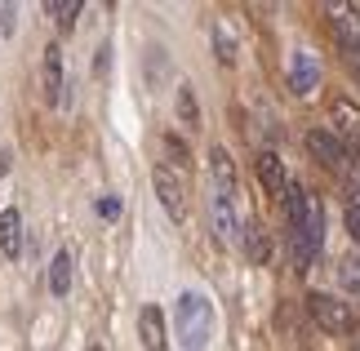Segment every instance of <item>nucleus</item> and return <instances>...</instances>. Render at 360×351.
<instances>
[{
	"label": "nucleus",
	"instance_id": "1",
	"mask_svg": "<svg viewBox=\"0 0 360 351\" xmlns=\"http://www.w3.org/2000/svg\"><path fill=\"white\" fill-rule=\"evenodd\" d=\"M285 214H289V254H294V267L307 272L316 262V254H321V245H325V205H321V196H311L298 182H289Z\"/></svg>",
	"mask_w": 360,
	"mask_h": 351
},
{
	"label": "nucleus",
	"instance_id": "2",
	"mask_svg": "<svg viewBox=\"0 0 360 351\" xmlns=\"http://www.w3.org/2000/svg\"><path fill=\"white\" fill-rule=\"evenodd\" d=\"M174 325H178V347L183 351H205L214 338V302L205 293H183L178 298V312H174Z\"/></svg>",
	"mask_w": 360,
	"mask_h": 351
},
{
	"label": "nucleus",
	"instance_id": "3",
	"mask_svg": "<svg viewBox=\"0 0 360 351\" xmlns=\"http://www.w3.org/2000/svg\"><path fill=\"white\" fill-rule=\"evenodd\" d=\"M151 182H156V196H160L165 214L174 222H187V178H183V170H174V165L165 160V165L151 170Z\"/></svg>",
	"mask_w": 360,
	"mask_h": 351
},
{
	"label": "nucleus",
	"instance_id": "4",
	"mask_svg": "<svg viewBox=\"0 0 360 351\" xmlns=\"http://www.w3.org/2000/svg\"><path fill=\"white\" fill-rule=\"evenodd\" d=\"M307 312H311V320H316V325H321L325 333H352V329H356L352 307H347V302H338L334 293L311 289V293H307Z\"/></svg>",
	"mask_w": 360,
	"mask_h": 351
},
{
	"label": "nucleus",
	"instance_id": "5",
	"mask_svg": "<svg viewBox=\"0 0 360 351\" xmlns=\"http://www.w3.org/2000/svg\"><path fill=\"white\" fill-rule=\"evenodd\" d=\"M289 89L298 98H311L321 89V58L311 49H294L289 53Z\"/></svg>",
	"mask_w": 360,
	"mask_h": 351
},
{
	"label": "nucleus",
	"instance_id": "6",
	"mask_svg": "<svg viewBox=\"0 0 360 351\" xmlns=\"http://www.w3.org/2000/svg\"><path fill=\"white\" fill-rule=\"evenodd\" d=\"M307 151H311V160L329 165V170H347V147L338 143L334 129H307Z\"/></svg>",
	"mask_w": 360,
	"mask_h": 351
},
{
	"label": "nucleus",
	"instance_id": "7",
	"mask_svg": "<svg viewBox=\"0 0 360 351\" xmlns=\"http://www.w3.org/2000/svg\"><path fill=\"white\" fill-rule=\"evenodd\" d=\"M329 120H334L338 143L342 147H356V156H360V107L347 103V98H338V103L329 107Z\"/></svg>",
	"mask_w": 360,
	"mask_h": 351
},
{
	"label": "nucleus",
	"instance_id": "8",
	"mask_svg": "<svg viewBox=\"0 0 360 351\" xmlns=\"http://www.w3.org/2000/svg\"><path fill=\"white\" fill-rule=\"evenodd\" d=\"M325 13H329V27H334L342 53H360V18H356V9L352 5H329Z\"/></svg>",
	"mask_w": 360,
	"mask_h": 351
},
{
	"label": "nucleus",
	"instance_id": "9",
	"mask_svg": "<svg viewBox=\"0 0 360 351\" xmlns=\"http://www.w3.org/2000/svg\"><path fill=\"white\" fill-rule=\"evenodd\" d=\"M210 178H214V196H236V165H231V151L223 143L210 147Z\"/></svg>",
	"mask_w": 360,
	"mask_h": 351
},
{
	"label": "nucleus",
	"instance_id": "10",
	"mask_svg": "<svg viewBox=\"0 0 360 351\" xmlns=\"http://www.w3.org/2000/svg\"><path fill=\"white\" fill-rule=\"evenodd\" d=\"M210 218H214L218 245H236L240 241V222H236V209H231L227 196H210Z\"/></svg>",
	"mask_w": 360,
	"mask_h": 351
},
{
	"label": "nucleus",
	"instance_id": "11",
	"mask_svg": "<svg viewBox=\"0 0 360 351\" xmlns=\"http://www.w3.org/2000/svg\"><path fill=\"white\" fill-rule=\"evenodd\" d=\"M254 174H258V182H262V187H267L271 196H285V191H289L285 160L276 156V151H258V160H254Z\"/></svg>",
	"mask_w": 360,
	"mask_h": 351
},
{
	"label": "nucleus",
	"instance_id": "12",
	"mask_svg": "<svg viewBox=\"0 0 360 351\" xmlns=\"http://www.w3.org/2000/svg\"><path fill=\"white\" fill-rule=\"evenodd\" d=\"M138 343L147 351H165V316L156 302H147L143 312H138Z\"/></svg>",
	"mask_w": 360,
	"mask_h": 351
},
{
	"label": "nucleus",
	"instance_id": "13",
	"mask_svg": "<svg viewBox=\"0 0 360 351\" xmlns=\"http://www.w3.org/2000/svg\"><path fill=\"white\" fill-rule=\"evenodd\" d=\"M63 89H67V80H63V49L49 45L45 49V103L58 107L63 103Z\"/></svg>",
	"mask_w": 360,
	"mask_h": 351
},
{
	"label": "nucleus",
	"instance_id": "14",
	"mask_svg": "<svg viewBox=\"0 0 360 351\" xmlns=\"http://www.w3.org/2000/svg\"><path fill=\"white\" fill-rule=\"evenodd\" d=\"M0 254L5 258L22 254V214L18 209H5V214H0Z\"/></svg>",
	"mask_w": 360,
	"mask_h": 351
},
{
	"label": "nucleus",
	"instance_id": "15",
	"mask_svg": "<svg viewBox=\"0 0 360 351\" xmlns=\"http://www.w3.org/2000/svg\"><path fill=\"white\" fill-rule=\"evenodd\" d=\"M240 241H245V254H249V262H267L271 258V241H267V231H262V222H245L240 227Z\"/></svg>",
	"mask_w": 360,
	"mask_h": 351
},
{
	"label": "nucleus",
	"instance_id": "16",
	"mask_svg": "<svg viewBox=\"0 0 360 351\" xmlns=\"http://www.w3.org/2000/svg\"><path fill=\"white\" fill-rule=\"evenodd\" d=\"M49 293L53 298H67V293H72V254H67V249H58L53 262H49Z\"/></svg>",
	"mask_w": 360,
	"mask_h": 351
},
{
	"label": "nucleus",
	"instance_id": "17",
	"mask_svg": "<svg viewBox=\"0 0 360 351\" xmlns=\"http://www.w3.org/2000/svg\"><path fill=\"white\" fill-rule=\"evenodd\" d=\"M45 13L58 23V32H72L80 18V0H45Z\"/></svg>",
	"mask_w": 360,
	"mask_h": 351
},
{
	"label": "nucleus",
	"instance_id": "18",
	"mask_svg": "<svg viewBox=\"0 0 360 351\" xmlns=\"http://www.w3.org/2000/svg\"><path fill=\"white\" fill-rule=\"evenodd\" d=\"M178 120H183L187 129L200 125V103H196V94H191V85H178Z\"/></svg>",
	"mask_w": 360,
	"mask_h": 351
},
{
	"label": "nucleus",
	"instance_id": "19",
	"mask_svg": "<svg viewBox=\"0 0 360 351\" xmlns=\"http://www.w3.org/2000/svg\"><path fill=\"white\" fill-rule=\"evenodd\" d=\"M214 53H218V63H231V58H236V40H231V32H227L223 23L214 27Z\"/></svg>",
	"mask_w": 360,
	"mask_h": 351
},
{
	"label": "nucleus",
	"instance_id": "20",
	"mask_svg": "<svg viewBox=\"0 0 360 351\" xmlns=\"http://www.w3.org/2000/svg\"><path fill=\"white\" fill-rule=\"evenodd\" d=\"M338 280H342V289H347V293H360V258H356V254H352V258H342Z\"/></svg>",
	"mask_w": 360,
	"mask_h": 351
},
{
	"label": "nucleus",
	"instance_id": "21",
	"mask_svg": "<svg viewBox=\"0 0 360 351\" xmlns=\"http://www.w3.org/2000/svg\"><path fill=\"white\" fill-rule=\"evenodd\" d=\"M165 151H169V165H174V170H183V160H187V147H183V138H178V134H165Z\"/></svg>",
	"mask_w": 360,
	"mask_h": 351
},
{
	"label": "nucleus",
	"instance_id": "22",
	"mask_svg": "<svg viewBox=\"0 0 360 351\" xmlns=\"http://www.w3.org/2000/svg\"><path fill=\"white\" fill-rule=\"evenodd\" d=\"M347 231H352V241L360 245V191H352V205H347Z\"/></svg>",
	"mask_w": 360,
	"mask_h": 351
},
{
	"label": "nucleus",
	"instance_id": "23",
	"mask_svg": "<svg viewBox=\"0 0 360 351\" xmlns=\"http://www.w3.org/2000/svg\"><path fill=\"white\" fill-rule=\"evenodd\" d=\"M94 209H98V218L112 222V218H120V196H103V200L94 205Z\"/></svg>",
	"mask_w": 360,
	"mask_h": 351
},
{
	"label": "nucleus",
	"instance_id": "24",
	"mask_svg": "<svg viewBox=\"0 0 360 351\" xmlns=\"http://www.w3.org/2000/svg\"><path fill=\"white\" fill-rule=\"evenodd\" d=\"M13 18H18V9H13V5H0V32H5V36H13Z\"/></svg>",
	"mask_w": 360,
	"mask_h": 351
},
{
	"label": "nucleus",
	"instance_id": "25",
	"mask_svg": "<svg viewBox=\"0 0 360 351\" xmlns=\"http://www.w3.org/2000/svg\"><path fill=\"white\" fill-rule=\"evenodd\" d=\"M342 63H347V72H352V80L360 85V53H342Z\"/></svg>",
	"mask_w": 360,
	"mask_h": 351
},
{
	"label": "nucleus",
	"instance_id": "26",
	"mask_svg": "<svg viewBox=\"0 0 360 351\" xmlns=\"http://www.w3.org/2000/svg\"><path fill=\"white\" fill-rule=\"evenodd\" d=\"M347 170H352V187L360 191V156H347Z\"/></svg>",
	"mask_w": 360,
	"mask_h": 351
},
{
	"label": "nucleus",
	"instance_id": "27",
	"mask_svg": "<svg viewBox=\"0 0 360 351\" xmlns=\"http://www.w3.org/2000/svg\"><path fill=\"white\" fill-rule=\"evenodd\" d=\"M9 174V151H0V178Z\"/></svg>",
	"mask_w": 360,
	"mask_h": 351
},
{
	"label": "nucleus",
	"instance_id": "28",
	"mask_svg": "<svg viewBox=\"0 0 360 351\" xmlns=\"http://www.w3.org/2000/svg\"><path fill=\"white\" fill-rule=\"evenodd\" d=\"M89 351H103V347H89Z\"/></svg>",
	"mask_w": 360,
	"mask_h": 351
},
{
	"label": "nucleus",
	"instance_id": "29",
	"mask_svg": "<svg viewBox=\"0 0 360 351\" xmlns=\"http://www.w3.org/2000/svg\"><path fill=\"white\" fill-rule=\"evenodd\" d=\"M356 351H360V338H356Z\"/></svg>",
	"mask_w": 360,
	"mask_h": 351
}]
</instances>
